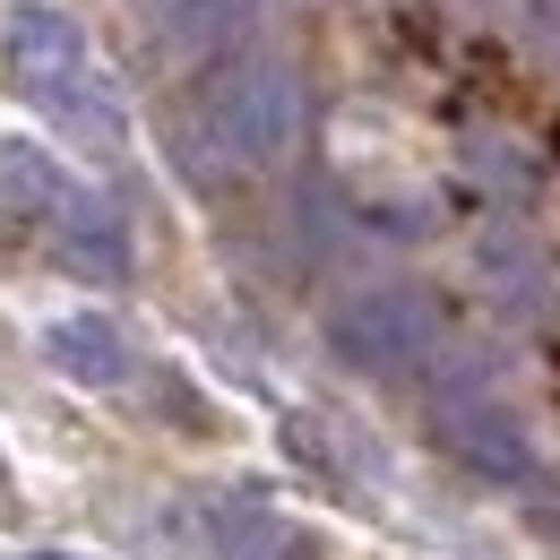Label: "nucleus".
Instances as JSON below:
<instances>
[{
  "instance_id": "obj_9",
  "label": "nucleus",
  "mask_w": 560,
  "mask_h": 560,
  "mask_svg": "<svg viewBox=\"0 0 560 560\" xmlns=\"http://www.w3.org/2000/svg\"><path fill=\"white\" fill-rule=\"evenodd\" d=\"M70 190H78V182L61 173V164H52V155H44V147L0 139V199H9V208H26V215H44V224H52Z\"/></svg>"
},
{
  "instance_id": "obj_6",
  "label": "nucleus",
  "mask_w": 560,
  "mask_h": 560,
  "mask_svg": "<svg viewBox=\"0 0 560 560\" xmlns=\"http://www.w3.org/2000/svg\"><path fill=\"white\" fill-rule=\"evenodd\" d=\"M215 544L224 560H319V544L259 500H215Z\"/></svg>"
},
{
  "instance_id": "obj_3",
  "label": "nucleus",
  "mask_w": 560,
  "mask_h": 560,
  "mask_svg": "<svg viewBox=\"0 0 560 560\" xmlns=\"http://www.w3.org/2000/svg\"><path fill=\"white\" fill-rule=\"evenodd\" d=\"M337 346L362 362V371H415L431 353V319H422L406 293H362L337 311Z\"/></svg>"
},
{
  "instance_id": "obj_12",
  "label": "nucleus",
  "mask_w": 560,
  "mask_h": 560,
  "mask_svg": "<svg viewBox=\"0 0 560 560\" xmlns=\"http://www.w3.org/2000/svg\"><path fill=\"white\" fill-rule=\"evenodd\" d=\"M35 560H70V552H35Z\"/></svg>"
},
{
  "instance_id": "obj_5",
  "label": "nucleus",
  "mask_w": 560,
  "mask_h": 560,
  "mask_svg": "<svg viewBox=\"0 0 560 560\" xmlns=\"http://www.w3.org/2000/svg\"><path fill=\"white\" fill-rule=\"evenodd\" d=\"M52 233H61V259L86 268V277H121L130 268V242H121V215L104 208L95 190H70L61 215H52Z\"/></svg>"
},
{
  "instance_id": "obj_7",
  "label": "nucleus",
  "mask_w": 560,
  "mask_h": 560,
  "mask_svg": "<svg viewBox=\"0 0 560 560\" xmlns=\"http://www.w3.org/2000/svg\"><path fill=\"white\" fill-rule=\"evenodd\" d=\"M44 353H52L70 380H86V388H113V380L130 371V346H121V328H113V319H95V311H78V319H52V328H44Z\"/></svg>"
},
{
  "instance_id": "obj_1",
  "label": "nucleus",
  "mask_w": 560,
  "mask_h": 560,
  "mask_svg": "<svg viewBox=\"0 0 560 560\" xmlns=\"http://www.w3.org/2000/svg\"><path fill=\"white\" fill-rule=\"evenodd\" d=\"M0 61H9V86H18L52 130H70V139H86V147H121V95H113V78L95 70L86 35H78L61 9L18 0V9H9V35H0Z\"/></svg>"
},
{
  "instance_id": "obj_8",
  "label": "nucleus",
  "mask_w": 560,
  "mask_h": 560,
  "mask_svg": "<svg viewBox=\"0 0 560 560\" xmlns=\"http://www.w3.org/2000/svg\"><path fill=\"white\" fill-rule=\"evenodd\" d=\"M139 18L164 35V44L208 52V44H233V35L259 18V0H139Z\"/></svg>"
},
{
  "instance_id": "obj_10",
  "label": "nucleus",
  "mask_w": 560,
  "mask_h": 560,
  "mask_svg": "<svg viewBox=\"0 0 560 560\" xmlns=\"http://www.w3.org/2000/svg\"><path fill=\"white\" fill-rule=\"evenodd\" d=\"M544 526H552V544H560V509H544Z\"/></svg>"
},
{
  "instance_id": "obj_2",
  "label": "nucleus",
  "mask_w": 560,
  "mask_h": 560,
  "mask_svg": "<svg viewBox=\"0 0 560 560\" xmlns=\"http://www.w3.org/2000/svg\"><path fill=\"white\" fill-rule=\"evenodd\" d=\"M199 139L224 164H284L302 139V78L277 52H233L199 86Z\"/></svg>"
},
{
  "instance_id": "obj_11",
  "label": "nucleus",
  "mask_w": 560,
  "mask_h": 560,
  "mask_svg": "<svg viewBox=\"0 0 560 560\" xmlns=\"http://www.w3.org/2000/svg\"><path fill=\"white\" fill-rule=\"evenodd\" d=\"M0 500H9V466H0Z\"/></svg>"
},
{
  "instance_id": "obj_4",
  "label": "nucleus",
  "mask_w": 560,
  "mask_h": 560,
  "mask_svg": "<svg viewBox=\"0 0 560 560\" xmlns=\"http://www.w3.org/2000/svg\"><path fill=\"white\" fill-rule=\"evenodd\" d=\"M440 422H448V448H466L483 475H500V483H526V475H535V457H526L517 422L500 415L491 397H448V406H440Z\"/></svg>"
}]
</instances>
